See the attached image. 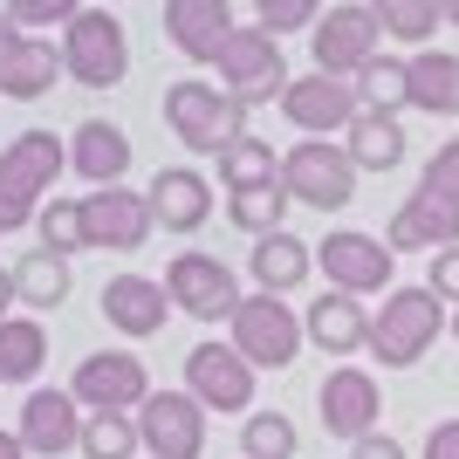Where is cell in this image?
I'll list each match as a JSON object with an SVG mask.
<instances>
[{
  "label": "cell",
  "instance_id": "4dcf8cb0",
  "mask_svg": "<svg viewBox=\"0 0 459 459\" xmlns=\"http://www.w3.org/2000/svg\"><path fill=\"white\" fill-rule=\"evenodd\" d=\"M281 212H288V186L274 178V186H247V192H227V220L240 233H281Z\"/></svg>",
  "mask_w": 459,
  "mask_h": 459
},
{
  "label": "cell",
  "instance_id": "836d02e7",
  "mask_svg": "<svg viewBox=\"0 0 459 459\" xmlns=\"http://www.w3.org/2000/svg\"><path fill=\"white\" fill-rule=\"evenodd\" d=\"M357 96H364V110H391V117H398L404 103H411V62L377 56L364 76H357Z\"/></svg>",
  "mask_w": 459,
  "mask_h": 459
},
{
  "label": "cell",
  "instance_id": "1f68e13d",
  "mask_svg": "<svg viewBox=\"0 0 459 459\" xmlns=\"http://www.w3.org/2000/svg\"><path fill=\"white\" fill-rule=\"evenodd\" d=\"M274 178H281V158H274L261 137H240V144H227V152H220V186H227V192L274 186Z\"/></svg>",
  "mask_w": 459,
  "mask_h": 459
},
{
  "label": "cell",
  "instance_id": "2e32d148",
  "mask_svg": "<svg viewBox=\"0 0 459 459\" xmlns=\"http://www.w3.org/2000/svg\"><path fill=\"white\" fill-rule=\"evenodd\" d=\"M281 110H288L295 131L329 137V131H350V124H357L364 96H357L350 76H323V69H316V76H302V82H288V90H281Z\"/></svg>",
  "mask_w": 459,
  "mask_h": 459
},
{
  "label": "cell",
  "instance_id": "8992f818",
  "mask_svg": "<svg viewBox=\"0 0 459 459\" xmlns=\"http://www.w3.org/2000/svg\"><path fill=\"white\" fill-rule=\"evenodd\" d=\"M281 186H288V199H302V206H316V212H343L350 199H357V165H350L343 144L302 137V144L281 158Z\"/></svg>",
  "mask_w": 459,
  "mask_h": 459
},
{
  "label": "cell",
  "instance_id": "d6a6232c",
  "mask_svg": "<svg viewBox=\"0 0 459 459\" xmlns=\"http://www.w3.org/2000/svg\"><path fill=\"white\" fill-rule=\"evenodd\" d=\"M295 446H302V432L288 411H247L240 419V453L247 459H295Z\"/></svg>",
  "mask_w": 459,
  "mask_h": 459
},
{
  "label": "cell",
  "instance_id": "e0dca14e",
  "mask_svg": "<svg viewBox=\"0 0 459 459\" xmlns=\"http://www.w3.org/2000/svg\"><path fill=\"white\" fill-rule=\"evenodd\" d=\"M82 411L76 404V391H28L21 398V419H14V432H21V446H28V459H56V453H69V446H82Z\"/></svg>",
  "mask_w": 459,
  "mask_h": 459
},
{
  "label": "cell",
  "instance_id": "277c9868",
  "mask_svg": "<svg viewBox=\"0 0 459 459\" xmlns=\"http://www.w3.org/2000/svg\"><path fill=\"white\" fill-rule=\"evenodd\" d=\"M233 336L227 343L247 357L254 370H288L295 357H302V343H308V329H302V316L281 302V295H240V308H233Z\"/></svg>",
  "mask_w": 459,
  "mask_h": 459
},
{
  "label": "cell",
  "instance_id": "44dd1931",
  "mask_svg": "<svg viewBox=\"0 0 459 459\" xmlns=\"http://www.w3.org/2000/svg\"><path fill=\"white\" fill-rule=\"evenodd\" d=\"M247 274L261 295H295V288L316 274V240H302V233H261L247 254Z\"/></svg>",
  "mask_w": 459,
  "mask_h": 459
},
{
  "label": "cell",
  "instance_id": "c3c4849f",
  "mask_svg": "<svg viewBox=\"0 0 459 459\" xmlns=\"http://www.w3.org/2000/svg\"><path fill=\"white\" fill-rule=\"evenodd\" d=\"M453 336H459V308H453Z\"/></svg>",
  "mask_w": 459,
  "mask_h": 459
},
{
  "label": "cell",
  "instance_id": "ee69618b",
  "mask_svg": "<svg viewBox=\"0 0 459 459\" xmlns=\"http://www.w3.org/2000/svg\"><path fill=\"white\" fill-rule=\"evenodd\" d=\"M14 302H21V295H14V268H0V323L14 316Z\"/></svg>",
  "mask_w": 459,
  "mask_h": 459
},
{
  "label": "cell",
  "instance_id": "60d3db41",
  "mask_svg": "<svg viewBox=\"0 0 459 459\" xmlns=\"http://www.w3.org/2000/svg\"><path fill=\"white\" fill-rule=\"evenodd\" d=\"M425 459H459V419H439L425 432Z\"/></svg>",
  "mask_w": 459,
  "mask_h": 459
},
{
  "label": "cell",
  "instance_id": "d6986e66",
  "mask_svg": "<svg viewBox=\"0 0 459 459\" xmlns=\"http://www.w3.org/2000/svg\"><path fill=\"white\" fill-rule=\"evenodd\" d=\"M302 329L323 357H357V350H370V308L357 302V295H343V288H323V295L302 308Z\"/></svg>",
  "mask_w": 459,
  "mask_h": 459
},
{
  "label": "cell",
  "instance_id": "4fadbf2b",
  "mask_svg": "<svg viewBox=\"0 0 459 459\" xmlns=\"http://www.w3.org/2000/svg\"><path fill=\"white\" fill-rule=\"evenodd\" d=\"M254 377H261V370L233 343H212L206 336V343L186 350V391L206 404V411H254Z\"/></svg>",
  "mask_w": 459,
  "mask_h": 459
},
{
  "label": "cell",
  "instance_id": "7a4b0ae2",
  "mask_svg": "<svg viewBox=\"0 0 459 459\" xmlns=\"http://www.w3.org/2000/svg\"><path fill=\"white\" fill-rule=\"evenodd\" d=\"M69 152H62V137L48 131H21L7 152H0V233L28 227L41 206H48V186L62 178Z\"/></svg>",
  "mask_w": 459,
  "mask_h": 459
},
{
  "label": "cell",
  "instance_id": "f546056e",
  "mask_svg": "<svg viewBox=\"0 0 459 459\" xmlns=\"http://www.w3.org/2000/svg\"><path fill=\"white\" fill-rule=\"evenodd\" d=\"M82 459H137L144 439H137V411H90L82 419Z\"/></svg>",
  "mask_w": 459,
  "mask_h": 459
},
{
  "label": "cell",
  "instance_id": "7c38bea8",
  "mask_svg": "<svg viewBox=\"0 0 459 459\" xmlns=\"http://www.w3.org/2000/svg\"><path fill=\"white\" fill-rule=\"evenodd\" d=\"M137 439L152 459H199L206 453V404L192 391H152L137 404Z\"/></svg>",
  "mask_w": 459,
  "mask_h": 459
},
{
  "label": "cell",
  "instance_id": "b9f144b4",
  "mask_svg": "<svg viewBox=\"0 0 459 459\" xmlns=\"http://www.w3.org/2000/svg\"><path fill=\"white\" fill-rule=\"evenodd\" d=\"M350 459H404V446L391 432H364V439L350 446Z\"/></svg>",
  "mask_w": 459,
  "mask_h": 459
},
{
  "label": "cell",
  "instance_id": "8fae6325",
  "mask_svg": "<svg viewBox=\"0 0 459 459\" xmlns=\"http://www.w3.org/2000/svg\"><path fill=\"white\" fill-rule=\"evenodd\" d=\"M158 212H152V192H131V186H96L82 192V233H90V247L103 254H137L152 240Z\"/></svg>",
  "mask_w": 459,
  "mask_h": 459
},
{
  "label": "cell",
  "instance_id": "9c48e42d",
  "mask_svg": "<svg viewBox=\"0 0 459 459\" xmlns=\"http://www.w3.org/2000/svg\"><path fill=\"white\" fill-rule=\"evenodd\" d=\"M165 295L172 308H186L192 323H233V308H240V281L220 254H172V268H165Z\"/></svg>",
  "mask_w": 459,
  "mask_h": 459
},
{
  "label": "cell",
  "instance_id": "7dc6e473",
  "mask_svg": "<svg viewBox=\"0 0 459 459\" xmlns=\"http://www.w3.org/2000/svg\"><path fill=\"white\" fill-rule=\"evenodd\" d=\"M364 7H377V14H384V7H398V0H364Z\"/></svg>",
  "mask_w": 459,
  "mask_h": 459
},
{
  "label": "cell",
  "instance_id": "603a6c76",
  "mask_svg": "<svg viewBox=\"0 0 459 459\" xmlns=\"http://www.w3.org/2000/svg\"><path fill=\"white\" fill-rule=\"evenodd\" d=\"M152 212L165 233H199L212 212V186L199 172H186V165H172V172L152 178Z\"/></svg>",
  "mask_w": 459,
  "mask_h": 459
},
{
  "label": "cell",
  "instance_id": "f6af8a7d",
  "mask_svg": "<svg viewBox=\"0 0 459 459\" xmlns=\"http://www.w3.org/2000/svg\"><path fill=\"white\" fill-rule=\"evenodd\" d=\"M0 459H28V446H21V432H0Z\"/></svg>",
  "mask_w": 459,
  "mask_h": 459
},
{
  "label": "cell",
  "instance_id": "e575fe53",
  "mask_svg": "<svg viewBox=\"0 0 459 459\" xmlns=\"http://www.w3.org/2000/svg\"><path fill=\"white\" fill-rule=\"evenodd\" d=\"M35 233L48 254H82L90 247V233H82V199H48L35 212Z\"/></svg>",
  "mask_w": 459,
  "mask_h": 459
},
{
  "label": "cell",
  "instance_id": "83f0119b",
  "mask_svg": "<svg viewBox=\"0 0 459 459\" xmlns=\"http://www.w3.org/2000/svg\"><path fill=\"white\" fill-rule=\"evenodd\" d=\"M69 288H76V268H69V254H48V247H28L14 261V295L28 308H62L69 302Z\"/></svg>",
  "mask_w": 459,
  "mask_h": 459
},
{
  "label": "cell",
  "instance_id": "30bf717a",
  "mask_svg": "<svg viewBox=\"0 0 459 459\" xmlns=\"http://www.w3.org/2000/svg\"><path fill=\"white\" fill-rule=\"evenodd\" d=\"M316 261H323V281L343 288V295H391V268H398L391 240L357 233V227H336L323 247H316Z\"/></svg>",
  "mask_w": 459,
  "mask_h": 459
},
{
  "label": "cell",
  "instance_id": "7402d4cb",
  "mask_svg": "<svg viewBox=\"0 0 459 459\" xmlns=\"http://www.w3.org/2000/svg\"><path fill=\"white\" fill-rule=\"evenodd\" d=\"M165 35H172L178 56L212 62L233 35V7L227 0H165Z\"/></svg>",
  "mask_w": 459,
  "mask_h": 459
},
{
  "label": "cell",
  "instance_id": "6da1fadb",
  "mask_svg": "<svg viewBox=\"0 0 459 459\" xmlns=\"http://www.w3.org/2000/svg\"><path fill=\"white\" fill-rule=\"evenodd\" d=\"M439 336H446V302L432 288H391L370 316V357L384 370H411Z\"/></svg>",
  "mask_w": 459,
  "mask_h": 459
},
{
  "label": "cell",
  "instance_id": "f35d334b",
  "mask_svg": "<svg viewBox=\"0 0 459 459\" xmlns=\"http://www.w3.org/2000/svg\"><path fill=\"white\" fill-rule=\"evenodd\" d=\"M7 14H14L21 28H69V21L82 14V0H7Z\"/></svg>",
  "mask_w": 459,
  "mask_h": 459
},
{
  "label": "cell",
  "instance_id": "ffe728a7",
  "mask_svg": "<svg viewBox=\"0 0 459 459\" xmlns=\"http://www.w3.org/2000/svg\"><path fill=\"white\" fill-rule=\"evenodd\" d=\"M384 240H391V254H439L459 240V206L453 199H439V192H411L398 212H391V227H384Z\"/></svg>",
  "mask_w": 459,
  "mask_h": 459
},
{
  "label": "cell",
  "instance_id": "ab89813d",
  "mask_svg": "<svg viewBox=\"0 0 459 459\" xmlns=\"http://www.w3.org/2000/svg\"><path fill=\"white\" fill-rule=\"evenodd\" d=\"M425 288H432L439 302H453V308H459V240L432 254V281H425Z\"/></svg>",
  "mask_w": 459,
  "mask_h": 459
},
{
  "label": "cell",
  "instance_id": "52a82bcc",
  "mask_svg": "<svg viewBox=\"0 0 459 459\" xmlns=\"http://www.w3.org/2000/svg\"><path fill=\"white\" fill-rule=\"evenodd\" d=\"M384 14L377 7H364V0H350V7H329L323 21H316V69L323 76H364L370 62L384 56Z\"/></svg>",
  "mask_w": 459,
  "mask_h": 459
},
{
  "label": "cell",
  "instance_id": "5b68a950",
  "mask_svg": "<svg viewBox=\"0 0 459 459\" xmlns=\"http://www.w3.org/2000/svg\"><path fill=\"white\" fill-rule=\"evenodd\" d=\"M62 69H69L82 90H117V82H124V69H131L124 21L103 14V7H82V14L62 28Z\"/></svg>",
  "mask_w": 459,
  "mask_h": 459
},
{
  "label": "cell",
  "instance_id": "8d00e7d4",
  "mask_svg": "<svg viewBox=\"0 0 459 459\" xmlns=\"http://www.w3.org/2000/svg\"><path fill=\"white\" fill-rule=\"evenodd\" d=\"M419 186H425V192H439V199H453V206H459V137H446L439 152L425 158Z\"/></svg>",
  "mask_w": 459,
  "mask_h": 459
},
{
  "label": "cell",
  "instance_id": "9a60e30c",
  "mask_svg": "<svg viewBox=\"0 0 459 459\" xmlns=\"http://www.w3.org/2000/svg\"><path fill=\"white\" fill-rule=\"evenodd\" d=\"M316 411H323V432L329 439H364V432H377V411H384V398H377V377L370 370H357V364H336L323 384H316Z\"/></svg>",
  "mask_w": 459,
  "mask_h": 459
},
{
  "label": "cell",
  "instance_id": "74e56055",
  "mask_svg": "<svg viewBox=\"0 0 459 459\" xmlns=\"http://www.w3.org/2000/svg\"><path fill=\"white\" fill-rule=\"evenodd\" d=\"M316 7L323 0H254V14L268 35H288V28H316Z\"/></svg>",
  "mask_w": 459,
  "mask_h": 459
},
{
  "label": "cell",
  "instance_id": "3957f363",
  "mask_svg": "<svg viewBox=\"0 0 459 459\" xmlns=\"http://www.w3.org/2000/svg\"><path fill=\"white\" fill-rule=\"evenodd\" d=\"M240 96L227 90V82H172L165 90V124H172V137L186 144V152L199 158H220L227 144H240Z\"/></svg>",
  "mask_w": 459,
  "mask_h": 459
},
{
  "label": "cell",
  "instance_id": "d4e9b609",
  "mask_svg": "<svg viewBox=\"0 0 459 459\" xmlns=\"http://www.w3.org/2000/svg\"><path fill=\"white\" fill-rule=\"evenodd\" d=\"M62 76H69V69H62V48H48V41H35V35H21L14 56L0 62V96L35 103V96H48Z\"/></svg>",
  "mask_w": 459,
  "mask_h": 459
},
{
  "label": "cell",
  "instance_id": "cb8c5ba5",
  "mask_svg": "<svg viewBox=\"0 0 459 459\" xmlns=\"http://www.w3.org/2000/svg\"><path fill=\"white\" fill-rule=\"evenodd\" d=\"M69 165H76L90 186H124V172H131V137L117 131V124H103V117H90V124H76Z\"/></svg>",
  "mask_w": 459,
  "mask_h": 459
},
{
  "label": "cell",
  "instance_id": "ac0fdd59",
  "mask_svg": "<svg viewBox=\"0 0 459 459\" xmlns=\"http://www.w3.org/2000/svg\"><path fill=\"white\" fill-rule=\"evenodd\" d=\"M165 316H172L165 281H152V274H110V281H103V323H110L117 336L144 343V336L165 329Z\"/></svg>",
  "mask_w": 459,
  "mask_h": 459
},
{
  "label": "cell",
  "instance_id": "4316f807",
  "mask_svg": "<svg viewBox=\"0 0 459 459\" xmlns=\"http://www.w3.org/2000/svg\"><path fill=\"white\" fill-rule=\"evenodd\" d=\"M411 110L459 117V56L453 48H419L411 56Z\"/></svg>",
  "mask_w": 459,
  "mask_h": 459
},
{
  "label": "cell",
  "instance_id": "7bdbcfd3",
  "mask_svg": "<svg viewBox=\"0 0 459 459\" xmlns=\"http://www.w3.org/2000/svg\"><path fill=\"white\" fill-rule=\"evenodd\" d=\"M14 41H21V21H14V14H7V7H0V62L14 56Z\"/></svg>",
  "mask_w": 459,
  "mask_h": 459
},
{
  "label": "cell",
  "instance_id": "5bb4252c",
  "mask_svg": "<svg viewBox=\"0 0 459 459\" xmlns=\"http://www.w3.org/2000/svg\"><path fill=\"white\" fill-rule=\"evenodd\" d=\"M69 391L82 411H137L152 398V377H144V357H131V350H96L76 364Z\"/></svg>",
  "mask_w": 459,
  "mask_h": 459
},
{
  "label": "cell",
  "instance_id": "d590c367",
  "mask_svg": "<svg viewBox=\"0 0 459 459\" xmlns=\"http://www.w3.org/2000/svg\"><path fill=\"white\" fill-rule=\"evenodd\" d=\"M439 28H446V7H439V0H398V7H384V35H391V41L432 48Z\"/></svg>",
  "mask_w": 459,
  "mask_h": 459
},
{
  "label": "cell",
  "instance_id": "ba28073f",
  "mask_svg": "<svg viewBox=\"0 0 459 459\" xmlns=\"http://www.w3.org/2000/svg\"><path fill=\"white\" fill-rule=\"evenodd\" d=\"M212 69H220V82H227L240 103H268V96H281L288 82V62H281V41L268 35V28H233L227 48L212 56Z\"/></svg>",
  "mask_w": 459,
  "mask_h": 459
},
{
  "label": "cell",
  "instance_id": "bcb514c9",
  "mask_svg": "<svg viewBox=\"0 0 459 459\" xmlns=\"http://www.w3.org/2000/svg\"><path fill=\"white\" fill-rule=\"evenodd\" d=\"M439 7H446V28H459V0H439Z\"/></svg>",
  "mask_w": 459,
  "mask_h": 459
},
{
  "label": "cell",
  "instance_id": "484cf974",
  "mask_svg": "<svg viewBox=\"0 0 459 459\" xmlns=\"http://www.w3.org/2000/svg\"><path fill=\"white\" fill-rule=\"evenodd\" d=\"M350 165H357V172H398L404 165V124L391 110H357V124H350Z\"/></svg>",
  "mask_w": 459,
  "mask_h": 459
},
{
  "label": "cell",
  "instance_id": "f1b7e54d",
  "mask_svg": "<svg viewBox=\"0 0 459 459\" xmlns=\"http://www.w3.org/2000/svg\"><path fill=\"white\" fill-rule=\"evenodd\" d=\"M48 364V336L35 316H7L0 323V384H35Z\"/></svg>",
  "mask_w": 459,
  "mask_h": 459
}]
</instances>
